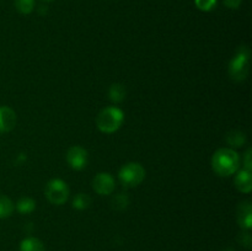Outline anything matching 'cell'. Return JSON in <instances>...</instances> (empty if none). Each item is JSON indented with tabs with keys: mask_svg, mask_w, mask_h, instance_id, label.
<instances>
[{
	"mask_svg": "<svg viewBox=\"0 0 252 251\" xmlns=\"http://www.w3.org/2000/svg\"><path fill=\"white\" fill-rule=\"evenodd\" d=\"M240 166V157L231 148H220L212 157V169L223 177L235 174Z\"/></svg>",
	"mask_w": 252,
	"mask_h": 251,
	"instance_id": "obj_1",
	"label": "cell"
},
{
	"mask_svg": "<svg viewBox=\"0 0 252 251\" xmlns=\"http://www.w3.org/2000/svg\"><path fill=\"white\" fill-rule=\"evenodd\" d=\"M123 121H125L123 111L116 106H108L101 110L97 115L96 126L102 133L111 134L120 129L121 126L123 125Z\"/></svg>",
	"mask_w": 252,
	"mask_h": 251,
	"instance_id": "obj_2",
	"label": "cell"
},
{
	"mask_svg": "<svg viewBox=\"0 0 252 251\" xmlns=\"http://www.w3.org/2000/svg\"><path fill=\"white\" fill-rule=\"evenodd\" d=\"M250 70V49L241 46L229 63V75L233 80L243 81Z\"/></svg>",
	"mask_w": 252,
	"mask_h": 251,
	"instance_id": "obj_3",
	"label": "cell"
},
{
	"mask_svg": "<svg viewBox=\"0 0 252 251\" xmlns=\"http://www.w3.org/2000/svg\"><path fill=\"white\" fill-rule=\"evenodd\" d=\"M118 179L125 187H137L145 179V169L139 162H127L121 167Z\"/></svg>",
	"mask_w": 252,
	"mask_h": 251,
	"instance_id": "obj_4",
	"label": "cell"
},
{
	"mask_svg": "<svg viewBox=\"0 0 252 251\" xmlns=\"http://www.w3.org/2000/svg\"><path fill=\"white\" fill-rule=\"evenodd\" d=\"M46 197L52 204L62 206L69 197V187L66 182L61 179H53L47 184Z\"/></svg>",
	"mask_w": 252,
	"mask_h": 251,
	"instance_id": "obj_5",
	"label": "cell"
},
{
	"mask_svg": "<svg viewBox=\"0 0 252 251\" xmlns=\"http://www.w3.org/2000/svg\"><path fill=\"white\" fill-rule=\"evenodd\" d=\"M66 161H68L69 166L71 169L80 171V170L85 169L88 166V152L83 147H80V145H73L71 148H69L68 153H66Z\"/></svg>",
	"mask_w": 252,
	"mask_h": 251,
	"instance_id": "obj_6",
	"label": "cell"
},
{
	"mask_svg": "<svg viewBox=\"0 0 252 251\" xmlns=\"http://www.w3.org/2000/svg\"><path fill=\"white\" fill-rule=\"evenodd\" d=\"M116 182L110 172H98L93 180L94 191L101 196H108L115 191Z\"/></svg>",
	"mask_w": 252,
	"mask_h": 251,
	"instance_id": "obj_7",
	"label": "cell"
},
{
	"mask_svg": "<svg viewBox=\"0 0 252 251\" xmlns=\"http://www.w3.org/2000/svg\"><path fill=\"white\" fill-rule=\"evenodd\" d=\"M16 113L9 106H0V133H7L16 126Z\"/></svg>",
	"mask_w": 252,
	"mask_h": 251,
	"instance_id": "obj_8",
	"label": "cell"
},
{
	"mask_svg": "<svg viewBox=\"0 0 252 251\" xmlns=\"http://www.w3.org/2000/svg\"><path fill=\"white\" fill-rule=\"evenodd\" d=\"M235 187L243 193H250L252 189V172L243 169L235 176Z\"/></svg>",
	"mask_w": 252,
	"mask_h": 251,
	"instance_id": "obj_9",
	"label": "cell"
},
{
	"mask_svg": "<svg viewBox=\"0 0 252 251\" xmlns=\"http://www.w3.org/2000/svg\"><path fill=\"white\" fill-rule=\"evenodd\" d=\"M239 225L245 230H250L252 228V209L250 202H243L239 207L238 213Z\"/></svg>",
	"mask_w": 252,
	"mask_h": 251,
	"instance_id": "obj_10",
	"label": "cell"
},
{
	"mask_svg": "<svg viewBox=\"0 0 252 251\" xmlns=\"http://www.w3.org/2000/svg\"><path fill=\"white\" fill-rule=\"evenodd\" d=\"M20 251H46V248L39 239L31 236V238H26L21 241Z\"/></svg>",
	"mask_w": 252,
	"mask_h": 251,
	"instance_id": "obj_11",
	"label": "cell"
},
{
	"mask_svg": "<svg viewBox=\"0 0 252 251\" xmlns=\"http://www.w3.org/2000/svg\"><path fill=\"white\" fill-rule=\"evenodd\" d=\"M126 95H127L126 88L122 84H112V85L110 86V89H108V97H110V100L115 103L122 102L126 98Z\"/></svg>",
	"mask_w": 252,
	"mask_h": 251,
	"instance_id": "obj_12",
	"label": "cell"
},
{
	"mask_svg": "<svg viewBox=\"0 0 252 251\" xmlns=\"http://www.w3.org/2000/svg\"><path fill=\"white\" fill-rule=\"evenodd\" d=\"M15 211V204L9 197L0 194V219L9 218Z\"/></svg>",
	"mask_w": 252,
	"mask_h": 251,
	"instance_id": "obj_13",
	"label": "cell"
},
{
	"mask_svg": "<svg viewBox=\"0 0 252 251\" xmlns=\"http://www.w3.org/2000/svg\"><path fill=\"white\" fill-rule=\"evenodd\" d=\"M16 209L22 214H30L36 209V202L30 197H22L16 203Z\"/></svg>",
	"mask_w": 252,
	"mask_h": 251,
	"instance_id": "obj_14",
	"label": "cell"
},
{
	"mask_svg": "<svg viewBox=\"0 0 252 251\" xmlns=\"http://www.w3.org/2000/svg\"><path fill=\"white\" fill-rule=\"evenodd\" d=\"M226 142H228L231 147L240 148L245 144L246 135L245 133L240 132V130H233V132L228 133V135H226Z\"/></svg>",
	"mask_w": 252,
	"mask_h": 251,
	"instance_id": "obj_15",
	"label": "cell"
},
{
	"mask_svg": "<svg viewBox=\"0 0 252 251\" xmlns=\"http://www.w3.org/2000/svg\"><path fill=\"white\" fill-rule=\"evenodd\" d=\"M15 7L20 14L29 15L34 9V0H14Z\"/></svg>",
	"mask_w": 252,
	"mask_h": 251,
	"instance_id": "obj_16",
	"label": "cell"
},
{
	"mask_svg": "<svg viewBox=\"0 0 252 251\" xmlns=\"http://www.w3.org/2000/svg\"><path fill=\"white\" fill-rule=\"evenodd\" d=\"M91 204V198L86 193H78L73 199V208L84 211Z\"/></svg>",
	"mask_w": 252,
	"mask_h": 251,
	"instance_id": "obj_17",
	"label": "cell"
},
{
	"mask_svg": "<svg viewBox=\"0 0 252 251\" xmlns=\"http://www.w3.org/2000/svg\"><path fill=\"white\" fill-rule=\"evenodd\" d=\"M194 4L202 11H211L217 6V0H194Z\"/></svg>",
	"mask_w": 252,
	"mask_h": 251,
	"instance_id": "obj_18",
	"label": "cell"
},
{
	"mask_svg": "<svg viewBox=\"0 0 252 251\" xmlns=\"http://www.w3.org/2000/svg\"><path fill=\"white\" fill-rule=\"evenodd\" d=\"M128 197L126 196V193H118L117 196L113 198V208L116 209H125L128 206Z\"/></svg>",
	"mask_w": 252,
	"mask_h": 251,
	"instance_id": "obj_19",
	"label": "cell"
},
{
	"mask_svg": "<svg viewBox=\"0 0 252 251\" xmlns=\"http://www.w3.org/2000/svg\"><path fill=\"white\" fill-rule=\"evenodd\" d=\"M243 0H224V4L229 9H238Z\"/></svg>",
	"mask_w": 252,
	"mask_h": 251,
	"instance_id": "obj_20",
	"label": "cell"
},
{
	"mask_svg": "<svg viewBox=\"0 0 252 251\" xmlns=\"http://www.w3.org/2000/svg\"><path fill=\"white\" fill-rule=\"evenodd\" d=\"M251 149H248V152L245 153V159H244V162H245V169L250 170L252 169V161H251Z\"/></svg>",
	"mask_w": 252,
	"mask_h": 251,
	"instance_id": "obj_21",
	"label": "cell"
},
{
	"mask_svg": "<svg viewBox=\"0 0 252 251\" xmlns=\"http://www.w3.org/2000/svg\"><path fill=\"white\" fill-rule=\"evenodd\" d=\"M241 244H243L244 246H246V248H250L251 246V236L249 233H245L243 234V240H241Z\"/></svg>",
	"mask_w": 252,
	"mask_h": 251,
	"instance_id": "obj_22",
	"label": "cell"
},
{
	"mask_svg": "<svg viewBox=\"0 0 252 251\" xmlns=\"http://www.w3.org/2000/svg\"><path fill=\"white\" fill-rule=\"evenodd\" d=\"M43 1H53V0H43Z\"/></svg>",
	"mask_w": 252,
	"mask_h": 251,
	"instance_id": "obj_23",
	"label": "cell"
}]
</instances>
